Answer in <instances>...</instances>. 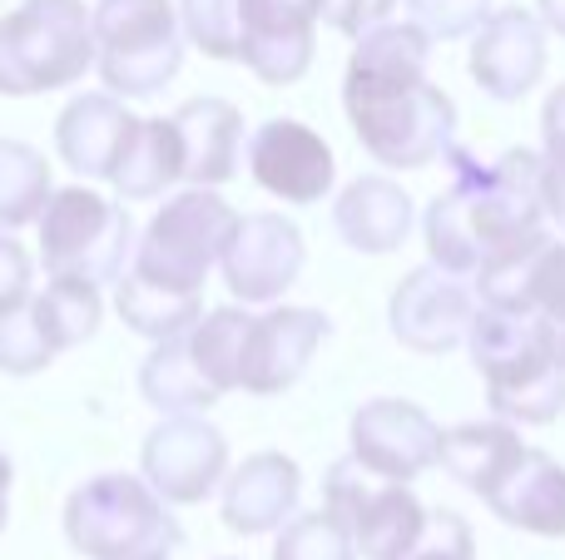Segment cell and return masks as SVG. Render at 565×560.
<instances>
[{
	"instance_id": "24",
	"label": "cell",
	"mask_w": 565,
	"mask_h": 560,
	"mask_svg": "<svg viewBox=\"0 0 565 560\" xmlns=\"http://www.w3.org/2000/svg\"><path fill=\"white\" fill-rule=\"evenodd\" d=\"M184 179V149H179V129L174 119H139L129 125L125 144L115 154V169H109V184L125 204H145V198H159L164 189H174Z\"/></svg>"
},
{
	"instance_id": "30",
	"label": "cell",
	"mask_w": 565,
	"mask_h": 560,
	"mask_svg": "<svg viewBox=\"0 0 565 560\" xmlns=\"http://www.w3.org/2000/svg\"><path fill=\"white\" fill-rule=\"evenodd\" d=\"M274 560H358L348 526L322 506V511H302L288 526H278Z\"/></svg>"
},
{
	"instance_id": "9",
	"label": "cell",
	"mask_w": 565,
	"mask_h": 560,
	"mask_svg": "<svg viewBox=\"0 0 565 560\" xmlns=\"http://www.w3.org/2000/svg\"><path fill=\"white\" fill-rule=\"evenodd\" d=\"M322 506L348 526L362 560H402L427 531V506L417 502V492L407 482L372 476L358 456L328 466Z\"/></svg>"
},
{
	"instance_id": "36",
	"label": "cell",
	"mask_w": 565,
	"mask_h": 560,
	"mask_svg": "<svg viewBox=\"0 0 565 560\" xmlns=\"http://www.w3.org/2000/svg\"><path fill=\"white\" fill-rule=\"evenodd\" d=\"M30 293H35V263L25 244H15V234H0V317L25 308Z\"/></svg>"
},
{
	"instance_id": "18",
	"label": "cell",
	"mask_w": 565,
	"mask_h": 560,
	"mask_svg": "<svg viewBox=\"0 0 565 560\" xmlns=\"http://www.w3.org/2000/svg\"><path fill=\"white\" fill-rule=\"evenodd\" d=\"M471 288H477V298L487 308L526 313L541 327V337H546L551 357L565 367V244L561 238H546L536 254L477 278Z\"/></svg>"
},
{
	"instance_id": "33",
	"label": "cell",
	"mask_w": 565,
	"mask_h": 560,
	"mask_svg": "<svg viewBox=\"0 0 565 560\" xmlns=\"http://www.w3.org/2000/svg\"><path fill=\"white\" fill-rule=\"evenodd\" d=\"M55 357H60V353L50 347V337L40 333V323H35V313H30V303L0 317V373H10V377H35V373H45Z\"/></svg>"
},
{
	"instance_id": "13",
	"label": "cell",
	"mask_w": 565,
	"mask_h": 560,
	"mask_svg": "<svg viewBox=\"0 0 565 560\" xmlns=\"http://www.w3.org/2000/svg\"><path fill=\"white\" fill-rule=\"evenodd\" d=\"M348 442L362 466L372 476H387V482H417L422 472H431L441 456V427L422 412L417 402H402V397H377V402H362L348 422Z\"/></svg>"
},
{
	"instance_id": "14",
	"label": "cell",
	"mask_w": 565,
	"mask_h": 560,
	"mask_svg": "<svg viewBox=\"0 0 565 560\" xmlns=\"http://www.w3.org/2000/svg\"><path fill=\"white\" fill-rule=\"evenodd\" d=\"M248 174L258 189H268L282 204H322L338 184V159H332L328 139L308 129L302 119H264L248 134Z\"/></svg>"
},
{
	"instance_id": "2",
	"label": "cell",
	"mask_w": 565,
	"mask_h": 560,
	"mask_svg": "<svg viewBox=\"0 0 565 560\" xmlns=\"http://www.w3.org/2000/svg\"><path fill=\"white\" fill-rule=\"evenodd\" d=\"M441 164L451 169V184L431 198L422 218L427 258L437 268L477 283L536 254L551 238L546 198H541V154L507 149L497 164H481L451 144Z\"/></svg>"
},
{
	"instance_id": "27",
	"label": "cell",
	"mask_w": 565,
	"mask_h": 560,
	"mask_svg": "<svg viewBox=\"0 0 565 560\" xmlns=\"http://www.w3.org/2000/svg\"><path fill=\"white\" fill-rule=\"evenodd\" d=\"M115 308L129 333L164 343V337L184 333V327H194L204 317V293H174V288H159L139 273H125L115 283Z\"/></svg>"
},
{
	"instance_id": "10",
	"label": "cell",
	"mask_w": 565,
	"mask_h": 560,
	"mask_svg": "<svg viewBox=\"0 0 565 560\" xmlns=\"http://www.w3.org/2000/svg\"><path fill=\"white\" fill-rule=\"evenodd\" d=\"M139 476L169 506H199L228 476V437L204 412L159 417V427L145 437V452H139Z\"/></svg>"
},
{
	"instance_id": "35",
	"label": "cell",
	"mask_w": 565,
	"mask_h": 560,
	"mask_svg": "<svg viewBox=\"0 0 565 560\" xmlns=\"http://www.w3.org/2000/svg\"><path fill=\"white\" fill-rule=\"evenodd\" d=\"M407 10L431 40H461L491 15V0H407Z\"/></svg>"
},
{
	"instance_id": "12",
	"label": "cell",
	"mask_w": 565,
	"mask_h": 560,
	"mask_svg": "<svg viewBox=\"0 0 565 560\" xmlns=\"http://www.w3.org/2000/svg\"><path fill=\"white\" fill-rule=\"evenodd\" d=\"M308 248H302V228L282 214H238V228L228 238L224 258V283L244 308H268L298 283Z\"/></svg>"
},
{
	"instance_id": "34",
	"label": "cell",
	"mask_w": 565,
	"mask_h": 560,
	"mask_svg": "<svg viewBox=\"0 0 565 560\" xmlns=\"http://www.w3.org/2000/svg\"><path fill=\"white\" fill-rule=\"evenodd\" d=\"M402 560H477V536H471L467 516L457 511H427V531Z\"/></svg>"
},
{
	"instance_id": "22",
	"label": "cell",
	"mask_w": 565,
	"mask_h": 560,
	"mask_svg": "<svg viewBox=\"0 0 565 560\" xmlns=\"http://www.w3.org/2000/svg\"><path fill=\"white\" fill-rule=\"evenodd\" d=\"M135 115L125 109V99L109 95V89H89L75 95L55 119V154L65 169H75L79 179H105L115 169V154L125 144Z\"/></svg>"
},
{
	"instance_id": "4",
	"label": "cell",
	"mask_w": 565,
	"mask_h": 560,
	"mask_svg": "<svg viewBox=\"0 0 565 560\" xmlns=\"http://www.w3.org/2000/svg\"><path fill=\"white\" fill-rule=\"evenodd\" d=\"M65 541L85 560H174L184 531L145 476L105 472L70 492Z\"/></svg>"
},
{
	"instance_id": "6",
	"label": "cell",
	"mask_w": 565,
	"mask_h": 560,
	"mask_svg": "<svg viewBox=\"0 0 565 560\" xmlns=\"http://www.w3.org/2000/svg\"><path fill=\"white\" fill-rule=\"evenodd\" d=\"M40 228V263L45 278H79V283H119L135 263V218L119 198H105L85 184L55 189Z\"/></svg>"
},
{
	"instance_id": "7",
	"label": "cell",
	"mask_w": 565,
	"mask_h": 560,
	"mask_svg": "<svg viewBox=\"0 0 565 560\" xmlns=\"http://www.w3.org/2000/svg\"><path fill=\"white\" fill-rule=\"evenodd\" d=\"M95 20V69L109 95L149 99L184 65V25L174 0H99Z\"/></svg>"
},
{
	"instance_id": "37",
	"label": "cell",
	"mask_w": 565,
	"mask_h": 560,
	"mask_svg": "<svg viewBox=\"0 0 565 560\" xmlns=\"http://www.w3.org/2000/svg\"><path fill=\"white\" fill-rule=\"evenodd\" d=\"M397 6H402V0H318V15L328 20L338 35L362 40L372 25H382V20H387Z\"/></svg>"
},
{
	"instance_id": "11",
	"label": "cell",
	"mask_w": 565,
	"mask_h": 560,
	"mask_svg": "<svg viewBox=\"0 0 565 560\" xmlns=\"http://www.w3.org/2000/svg\"><path fill=\"white\" fill-rule=\"evenodd\" d=\"M477 303L481 298L467 278L447 273V268H437L427 258V263L412 268V273L397 283V293H392V303H387V327L402 347H412V353L441 357V353L467 343Z\"/></svg>"
},
{
	"instance_id": "23",
	"label": "cell",
	"mask_w": 565,
	"mask_h": 560,
	"mask_svg": "<svg viewBox=\"0 0 565 560\" xmlns=\"http://www.w3.org/2000/svg\"><path fill=\"white\" fill-rule=\"evenodd\" d=\"M412 194L387 174H362L332 204V224H338L342 244L352 254H397L412 234Z\"/></svg>"
},
{
	"instance_id": "20",
	"label": "cell",
	"mask_w": 565,
	"mask_h": 560,
	"mask_svg": "<svg viewBox=\"0 0 565 560\" xmlns=\"http://www.w3.org/2000/svg\"><path fill=\"white\" fill-rule=\"evenodd\" d=\"M224 526L234 536H268L298 516L302 472L282 452H254L224 476Z\"/></svg>"
},
{
	"instance_id": "39",
	"label": "cell",
	"mask_w": 565,
	"mask_h": 560,
	"mask_svg": "<svg viewBox=\"0 0 565 560\" xmlns=\"http://www.w3.org/2000/svg\"><path fill=\"white\" fill-rule=\"evenodd\" d=\"M536 15H541V25H546L551 35L565 40V0H536Z\"/></svg>"
},
{
	"instance_id": "3",
	"label": "cell",
	"mask_w": 565,
	"mask_h": 560,
	"mask_svg": "<svg viewBox=\"0 0 565 560\" xmlns=\"http://www.w3.org/2000/svg\"><path fill=\"white\" fill-rule=\"evenodd\" d=\"M467 353L487 387V407L511 427H551L565 412V367L526 313L477 303Z\"/></svg>"
},
{
	"instance_id": "5",
	"label": "cell",
	"mask_w": 565,
	"mask_h": 560,
	"mask_svg": "<svg viewBox=\"0 0 565 560\" xmlns=\"http://www.w3.org/2000/svg\"><path fill=\"white\" fill-rule=\"evenodd\" d=\"M95 69V20L85 0H25L0 15V95L70 89Z\"/></svg>"
},
{
	"instance_id": "31",
	"label": "cell",
	"mask_w": 565,
	"mask_h": 560,
	"mask_svg": "<svg viewBox=\"0 0 565 560\" xmlns=\"http://www.w3.org/2000/svg\"><path fill=\"white\" fill-rule=\"evenodd\" d=\"M541 198L546 218L565 234V85H556L541 105Z\"/></svg>"
},
{
	"instance_id": "19",
	"label": "cell",
	"mask_w": 565,
	"mask_h": 560,
	"mask_svg": "<svg viewBox=\"0 0 565 560\" xmlns=\"http://www.w3.org/2000/svg\"><path fill=\"white\" fill-rule=\"evenodd\" d=\"M481 502L491 506V516L516 531L531 536H565V466L541 446L521 442L511 452V462L481 486Z\"/></svg>"
},
{
	"instance_id": "32",
	"label": "cell",
	"mask_w": 565,
	"mask_h": 560,
	"mask_svg": "<svg viewBox=\"0 0 565 560\" xmlns=\"http://www.w3.org/2000/svg\"><path fill=\"white\" fill-rule=\"evenodd\" d=\"M179 25L209 60H238V0H179Z\"/></svg>"
},
{
	"instance_id": "16",
	"label": "cell",
	"mask_w": 565,
	"mask_h": 560,
	"mask_svg": "<svg viewBox=\"0 0 565 560\" xmlns=\"http://www.w3.org/2000/svg\"><path fill=\"white\" fill-rule=\"evenodd\" d=\"M471 79L481 95L516 105L546 75V25L521 6H491V15L471 30Z\"/></svg>"
},
{
	"instance_id": "21",
	"label": "cell",
	"mask_w": 565,
	"mask_h": 560,
	"mask_svg": "<svg viewBox=\"0 0 565 560\" xmlns=\"http://www.w3.org/2000/svg\"><path fill=\"white\" fill-rule=\"evenodd\" d=\"M169 119H174L179 149H184V184L218 189L238 174L248 149L238 105H228L218 95H199V99H184Z\"/></svg>"
},
{
	"instance_id": "8",
	"label": "cell",
	"mask_w": 565,
	"mask_h": 560,
	"mask_svg": "<svg viewBox=\"0 0 565 560\" xmlns=\"http://www.w3.org/2000/svg\"><path fill=\"white\" fill-rule=\"evenodd\" d=\"M234 228H238V214L218 198V189L189 184L184 194H174L145 224L129 273L149 278L159 288H174V293H204L209 273L218 268Z\"/></svg>"
},
{
	"instance_id": "28",
	"label": "cell",
	"mask_w": 565,
	"mask_h": 560,
	"mask_svg": "<svg viewBox=\"0 0 565 560\" xmlns=\"http://www.w3.org/2000/svg\"><path fill=\"white\" fill-rule=\"evenodd\" d=\"M30 313H35L40 333L50 337L55 353L89 343L99 333V317H105V298L95 283H79V278H50L40 293H30Z\"/></svg>"
},
{
	"instance_id": "17",
	"label": "cell",
	"mask_w": 565,
	"mask_h": 560,
	"mask_svg": "<svg viewBox=\"0 0 565 560\" xmlns=\"http://www.w3.org/2000/svg\"><path fill=\"white\" fill-rule=\"evenodd\" d=\"M332 323L318 308H268L244 333V373L238 387L254 397H278L308 373L312 353L328 343Z\"/></svg>"
},
{
	"instance_id": "29",
	"label": "cell",
	"mask_w": 565,
	"mask_h": 560,
	"mask_svg": "<svg viewBox=\"0 0 565 560\" xmlns=\"http://www.w3.org/2000/svg\"><path fill=\"white\" fill-rule=\"evenodd\" d=\"M50 194H55V179H50L45 154L25 139H0V234L35 224Z\"/></svg>"
},
{
	"instance_id": "25",
	"label": "cell",
	"mask_w": 565,
	"mask_h": 560,
	"mask_svg": "<svg viewBox=\"0 0 565 560\" xmlns=\"http://www.w3.org/2000/svg\"><path fill=\"white\" fill-rule=\"evenodd\" d=\"M139 392H145V402L154 407L159 417L209 412L214 402H224V392L209 383L204 367H199V357L189 353V337L184 333L154 343V353H149L145 367H139Z\"/></svg>"
},
{
	"instance_id": "1",
	"label": "cell",
	"mask_w": 565,
	"mask_h": 560,
	"mask_svg": "<svg viewBox=\"0 0 565 560\" xmlns=\"http://www.w3.org/2000/svg\"><path fill=\"white\" fill-rule=\"evenodd\" d=\"M431 35L417 20H382L352 45L342 109L377 164L427 169L457 144V105L427 79Z\"/></svg>"
},
{
	"instance_id": "26",
	"label": "cell",
	"mask_w": 565,
	"mask_h": 560,
	"mask_svg": "<svg viewBox=\"0 0 565 560\" xmlns=\"http://www.w3.org/2000/svg\"><path fill=\"white\" fill-rule=\"evenodd\" d=\"M521 446V432L511 422H461L441 432V456L437 466H447L451 482H461L467 492L481 496V486L511 462V452Z\"/></svg>"
},
{
	"instance_id": "38",
	"label": "cell",
	"mask_w": 565,
	"mask_h": 560,
	"mask_svg": "<svg viewBox=\"0 0 565 560\" xmlns=\"http://www.w3.org/2000/svg\"><path fill=\"white\" fill-rule=\"evenodd\" d=\"M10 482H15V462H10L6 446H0V536H6V526H10Z\"/></svg>"
},
{
	"instance_id": "15",
	"label": "cell",
	"mask_w": 565,
	"mask_h": 560,
	"mask_svg": "<svg viewBox=\"0 0 565 560\" xmlns=\"http://www.w3.org/2000/svg\"><path fill=\"white\" fill-rule=\"evenodd\" d=\"M318 0H238V65L264 85H298L318 45Z\"/></svg>"
}]
</instances>
